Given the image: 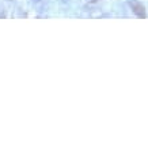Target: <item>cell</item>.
<instances>
[{"mask_svg": "<svg viewBox=\"0 0 148 148\" xmlns=\"http://www.w3.org/2000/svg\"><path fill=\"white\" fill-rule=\"evenodd\" d=\"M130 5H132L133 11L136 12V15H137L139 18H144V16H145V12H144V7H143L141 4H139V3L133 1V3H130Z\"/></svg>", "mask_w": 148, "mask_h": 148, "instance_id": "6da1fadb", "label": "cell"}, {"mask_svg": "<svg viewBox=\"0 0 148 148\" xmlns=\"http://www.w3.org/2000/svg\"><path fill=\"white\" fill-rule=\"evenodd\" d=\"M91 1H97V0H91Z\"/></svg>", "mask_w": 148, "mask_h": 148, "instance_id": "7a4b0ae2", "label": "cell"}]
</instances>
